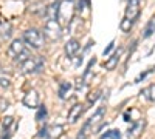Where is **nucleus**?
<instances>
[{"mask_svg":"<svg viewBox=\"0 0 155 139\" xmlns=\"http://www.w3.org/2000/svg\"><path fill=\"white\" fill-rule=\"evenodd\" d=\"M61 34H62V30H61L59 22L56 19H48L44 27V36L48 37L50 40H58L61 39Z\"/></svg>","mask_w":155,"mask_h":139,"instance_id":"nucleus-5","label":"nucleus"},{"mask_svg":"<svg viewBox=\"0 0 155 139\" xmlns=\"http://www.w3.org/2000/svg\"><path fill=\"white\" fill-rule=\"evenodd\" d=\"M71 90H73V85H71L70 82H61L59 90H58V94H59L61 99H67V97H70Z\"/></svg>","mask_w":155,"mask_h":139,"instance_id":"nucleus-11","label":"nucleus"},{"mask_svg":"<svg viewBox=\"0 0 155 139\" xmlns=\"http://www.w3.org/2000/svg\"><path fill=\"white\" fill-rule=\"evenodd\" d=\"M79 51V42L76 39H70L67 43H65V54L68 57H74V54Z\"/></svg>","mask_w":155,"mask_h":139,"instance_id":"nucleus-10","label":"nucleus"},{"mask_svg":"<svg viewBox=\"0 0 155 139\" xmlns=\"http://www.w3.org/2000/svg\"><path fill=\"white\" fill-rule=\"evenodd\" d=\"M23 42L27 43V46H30V48L39 49L44 45V36H42V33L39 30L30 28V30H27L23 33Z\"/></svg>","mask_w":155,"mask_h":139,"instance_id":"nucleus-4","label":"nucleus"},{"mask_svg":"<svg viewBox=\"0 0 155 139\" xmlns=\"http://www.w3.org/2000/svg\"><path fill=\"white\" fill-rule=\"evenodd\" d=\"M121 54H123V49L120 48L118 51H115L112 56H110V59L104 64V67L107 68V70H113L115 67H116V64H118V60H120V57H121Z\"/></svg>","mask_w":155,"mask_h":139,"instance_id":"nucleus-12","label":"nucleus"},{"mask_svg":"<svg viewBox=\"0 0 155 139\" xmlns=\"http://www.w3.org/2000/svg\"><path fill=\"white\" fill-rule=\"evenodd\" d=\"M140 0H127V8H126V17L127 20L135 22L140 16Z\"/></svg>","mask_w":155,"mask_h":139,"instance_id":"nucleus-6","label":"nucleus"},{"mask_svg":"<svg viewBox=\"0 0 155 139\" xmlns=\"http://www.w3.org/2000/svg\"><path fill=\"white\" fill-rule=\"evenodd\" d=\"M39 104H41V99H39V94L36 90H30L27 94L23 96V105L28 108H37Z\"/></svg>","mask_w":155,"mask_h":139,"instance_id":"nucleus-7","label":"nucleus"},{"mask_svg":"<svg viewBox=\"0 0 155 139\" xmlns=\"http://www.w3.org/2000/svg\"><path fill=\"white\" fill-rule=\"evenodd\" d=\"M141 94H144V97L149 99V100H155V84L147 87V88H144V90L141 91Z\"/></svg>","mask_w":155,"mask_h":139,"instance_id":"nucleus-17","label":"nucleus"},{"mask_svg":"<svg viewBox=\"0 0 155 139\" xmlns=\"http://www.w3.org/2000/svg\"><path fill=\"white\" fill-rule=\"evenodd\" d=\"M84 88H85V81L84 79H79V81H78V84H76V90L78 91H82Z\"/></svg>","mask_w":155,"mask_h":139,"instance_id":"nucleus-24","label":"nucleus"},{"mask_svg":"<svg viewBox=\"0 0 155 139\" xmlns=\"http://www.w3.org/2000/svg\"><path fill=\"white\" fill-rule=\"evenodd\" d=\"M58 6H59V2H53L51 5L47 6L45 14H47L48 19H56V16H58Z\"/></svg>","mask_w":155,"mask_h":139,"instance_id":"nucleus-14","label":"nucleus"},{"mask_svg":"<svg viewBox=\"0 0 155 139\" xmlns=\"http://www.w3.org/2000/svg\"><path fill=\"white\" fill-rule=\"evenodd\" d=\"M102 115H104V108H99V110H98V111L95 113V115H93L92 118H90V119H88V124H90V125H92V127H93V125H95V124H98V122L101 121V118H102Z\"/></svg>","mask_w":155,"mask_h":139,"instance_id":"nucleus-18","label":"nucleus"},{"mask_svg":"<svg viewBox=\"0 0 155 139\" xmlns=\"http://www.w3.org/2000/svg\"><path fill=\"white\" fill-rule=\"evenodd\" d=\"M99 94H101L99 90H96V91H93V93H90L88 97H87V104H88V105H90V104H95L96 100H98V97H99Z\"/></svg>","mask_w":155,"mask_h":139,"instance_id":"nucleus-22","label":"nucleus"},{"mask_svg":"<svg viewBox=\"0 0 155 139\" xmlns=\"http://www.w3.org/2000/svg\"><path fill=\"white\" fill-rule=\"evenodd\" d=\"M73 14H74V5L71 0H62L59 2V6H58V22L59 25H68L73 19Z\"/></svg>","mask_w":155,"mask_h":139,"instance_id":"nucleus-3","label":"nucleus"},{"mask_svg":"<svg viewBox=\"0 0 155 139\" xmlns=\"http://www.w3.org/2000/svg\"><path fill=\"white\" fill-rule=\"evenodd\" d=\"M9 85H11L9 74H8L3 68H0V88H8Z\"/></svg>","mask_w":155,"mask_h":139,"instance_id":"nucleus-13","label":"nucleus"},{"mask_svg":"<svg viewBox=\"0 0 155 139\" xmlns=\"http://www.w3.org/2000/svg\"><path fill=\"white\" fill-rule=\"evenodd\" d=\"M0 33H2L3 39H9V36H11V23L9 22L0 23Z\"/></svg>","mask_w":155,"mask_h":139,"instance_id":"nucleus-16","label":"nucleus"},{"mask_svg":"<svg viewBox=\"0 0 155 139\" xmlns=\"http://www.w3.org/2000/svg\"><path fill=\"white\" fill-rule=\"evenodd\" d=\"M37 108L39 110H37V115H36V121L42 122L45 119V116H47V108H45V105H39Z\"/></svg>","mask_w":155,"mask_h":139,"instance_id":"nucleus-19","label":"nucleus"},{"mask_svg":"<svg viewBox=\"0 0 155 139\" xmlns=\"http://www.w3.org/2000/svg\"><path fill=\"white\" fill-rule=\"evenodd\" d=\"M45 67V60L42 56H31L20 64V73L23 74H36L41 73Z\"/></svg>","mask_w":155,"mask_h":139,"instance_id":"nucleus-2","label":"nucleus"},{"mask_svg":"<svg viewBox=\"0 0 155 139\" xmlns=\"http://www.w3.org/2000/svg\"><path fill=\"white\" fill-rule=\"evenodd\" d=\"M113 45H115V42H112V43H110V45H109V46L104 49V56H107V54L112 51V49H113Z\"/></svg>","mask_w":155,"mask_h":139,"instance_id":"nucleus-28","label":"nucleus"},{"mask_svg":"<svg viewBox=\"0 0 155 139\" xmlns=\"http://www.w3.org/2000/svg\"><path fill=\"white\" fill-rule=\"evenodd\" d=\"M84 110H85V105H82V104H76V105H73L71 110L68 111V122H70V124H74L78 119L82 116Z\"/></svg>","mask_w":155,"mask_h":139,"instance_id":"nucleus-8","label":"nucleus"},{"mask_svg":"<svg viewBox=\"0 0 155 139\" xmlns=\"http://www.w3.org/2000/svg\"><path fill=\"white\" fill-rule=\"evenodd\" d=\"M8 54L16 62H19V64H22V62H25L28 57H31V53H30L28 46L25 45V42L20 40V39H16V40L11 42V45L8 48Z\"/></svg>","mask_w":155,"mask_h":139,"instance_id":"nucleus-1","label":"nucleus"},{"mask_svg":"<svg viewBox=\"0 0 155 139\" xmlns=\"http://www.w3.org/2000/svg\"><path fill=\"white\" fill-rule=\"evenodd\" d=\"M101 139H121V133L118 130H110L106 134H102Z\"/></svg>","mask_w":155,"mask_h":139,"instance_id":"nucleus-21","label":"nucleus"},{"mask_svg":"<svg viewBox=\"0 0 155 139\" xmlns=\"http://www.w3.org/2000/svg\"><path fill=\"white\" fill-rule=\"evenodd\" d=\"M12 124V118L11 116H8V118H5V121H3V128H5V131H8V127Z\"/></svg>","mask_w":155,"mask_h":139,"instance_id":"nucleus-25","label":"nucleus"},{"mask_svg":"<svg viewBox=\"0 0 155 139\" xmlns=\"http://www.w3.org/2000/svg\"><path fill=\"white\" fill-rule=\"evenodd\" d=\"M132 25H134V22H130V20H127V19H124V20L121 22V30H123L124 33H127V31H130V28H132Z\"/></svg>","mask_w":155,"mask_h":139,"instance_id":"nucleus-23","label":"nucleus"},{"mask_svg":"<svg viewBox=\"0 0 155 139\" xmlns=\"http://www.w3.org/2000/svg\"><path fill=\"white\" fill-rule=\"evenodd\" d=\"M144 125H146V122H144V121H138V122H135V124L132 125V127L129 128V131H127L129 139H137V137L141 134V131H143Z\"/></svg>","mask_w":155,"mask_h":139,"instance_id":"nucleus-9","label":"nucleus"},{"mask_svg":"<svg viewBox=\"0 0 155 139\" xmlns=\"http://www.w3.org/2000/svg\"><path fill=\"white\" fill-rule=\"evenodd\" d=\"M39 137H48V128L47 127H44L41 131H39V134H37Z\"/></svg>","mask_w":155,"mask_h":139,"instance_id":"nucleus-26","label":"nucleus"},{"mask_svg":"<svg viewBox=\"0 0 155 139\" xmlns=\"http://www.w3.org/2000/svg\"><path fill=\"white\" fill-rule=\"evenodd\" d=\"M62 125H54V127H51V128H48V136L51 137V139H58L61 134H62Z\"/></svg>","mask_w":155,"mask_h":139,"instance_id":"nucleus-15","label":"nucleus"},{"mask_svg":"<svg viewBox=\"0 0 155 139\" xmlns=\"http://www.w3.org/2000/svg\"><path fill=\"white\" fill-rule=\"evenodd\" d=\"M153 33H155V17L150 19V22L147 23V27H146V30H144V37H149V36H152Z\"/></svg>","mask_w":155,"mask_h":139,"instance_id":"nucleus-20","label":"nucleus"},{"mask_svg":"<svg viewBox=\"0 0 155 139\" xmlns=\"http://www.w3.org/2000/svg\"><path fill=\"white\" fill-rule=\"evenodd\" d=\"M8 105H9V102H8V100L2 99V100H0V111H3L5 108H8Z\"/></svg>","mask_w":155,"mask_h":139,"instance_id":"nucleus-27","label":"nucleus"}]
</instances>
